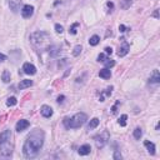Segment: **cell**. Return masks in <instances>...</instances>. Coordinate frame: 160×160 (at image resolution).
<instances>
[{
	"mask_svg": "<svg viewBox=\"0 0 160 160\" xmlns=\"http://www.w3.org/2000/svg\"><path fill=\"white\" fill-rule=\"evenodd\" d=\"M5 60H6V55H4V54H1V53H0V63L5 61Z\"/></svg>",
	"mask_w": 160,
	"mask_h": 160,
	"instance_id": "f546056e",
	"label": "cell"
},
{
	"mask_svg": "<svg viewBox=\"0 0 160 160\" xmlns=\"http://www.w3.org/2000/svg\"><path fill=\"white\" fill-rule=\"evenodd\" d=\"M29 125L30 123L28 121V120H25V119H21V120H19V121L16 123V125H15V130L16 131H24L25 129H28L29 128Z\"/></svg>",
	"mask_w": 160,
	"mask_h": 160,
	"instance_id": "52a82bcc",
	"label": "cell"
},
{
	"mask_svg": "<svg viewBox=\"0 0 160 160\" xmlns=\"http://www.w3.org/2000/svg\"><path fill=\"white\" fill-rule=\"evenodd\" d=\"M44 144V131L41 129H35L28 135L23 146V153L26 158H35Z\"/></svg>",
	"mask_w": 160,
	"mask_h": 160,
	"instance_id": "6da1fadb",
	"label": "cell"
},
{
	"mask_svg": "<svg viewBox=\"0 0 160 160\" xmlns=\"http://www.w3.org/2000/svg\"><path fill=\"white\" fill-rule=\"evenodd\" d=\"M99 125V119L98 118H93L91 120H90V123H89V125H88V130H93V129H95Z\"/></svg>",
	"mask_w": 160,
	"mask_h": 160,
	"instance_id": "e0dca14e",
	"label": "cell"
},
{
	"mask_svg": "<svg viewBox=\"0 0 160 160\" xmlns=\"http://www.w3.org/2000/svg\"><path fill=\"white\" fill-rule=\"evenodd\" d=\"M10 138H11V131L8 130H4L3 133H0V145H4L5 143H8Z\"/></svg>",
	"mask_w": 160,
	"mask_h": 160,
	"instance_id": "ba28073f",
	"label": "cell"
},
{
	"mask_svg": "<svg viewBox=\"0 0 160 160\" xmlns=\"http://www.w3.org/2000/svg\"><path fill=\"white\" fill-rule=\"evenodd\" d=\"M99 41H100V38L98 36V35H93V36L90 38V40H89V44L91 45V46H95V45L99 44Z\"/></svg>",
	"mask_w": 160,
	"mask_h": 160,
	"instance_id": "ac0fdd59",
	"label": "cell"
},
{
	"mask_svg": "<svg viewBox=\"0 0 160 160\" xmlns=\"http://www.w3.org/2000/svg\"><path fill=\"white\" fill-rule=\"evenodd\" d=\"M114 159H115V160H120V159H121V154H120L119 150H115V153H114Z\"/></svg>",
	"mask_w": 160,
	"mask_h": 160,
	"instance_id": "4316f807",
	"label": "cell"
},
{
	"mask_svg": "<svg viewBox=\"0 0 160 160\" xmlns=\"http://www.w3.org/2000/svg\"><path fill=\"white\" fill-rule=\"evenodd\" d=\"M126 119H128V116L126 115H121V116L119 118V124H120V126H125L126 125Z\"/></svg>",
	"mask_w": 160,
	"mask_h": 160,
	"instance_id": "603a6c76",
	"label": "cell"
},
{
	"mask_svg": "<svg viewBox=\"0 0 160 160\" xmlns=\"http://www.w3.org/2000/svg\"><path fill=\"white\" fill-rule=\"evenodd\" d=\"M131 5V0H121V8L123 9H128Z\"/></svg>",
	"mask_w": 160,
	"mask_h": 160,
	"instance_id": "d4e9b609",
	"label": "cell"
},
{
	"mask_svg": "<svg viewBox=\"0 0 160 160\" xmlns=\"http://www.w3.org/2000/svg\"><path fill=\"white\" fill-rule=\"evenodd\" d=\"M33 85V81L31 80H21V81L19 83V89H25V88H29Z\"/></svg>",
	"mask_w": 160,
	"mask_h": 160,
	"instance_id": "2e32d148",
	"label": "cell"
},
{
	"mask_svg": "<svg viewBox=\"0 0 160 160\" xmlns=\"http://www.w3.org/2000/svg\"><path fill=\"white\" fill-rule=\"evenodd\" d=\"M55 30H56V33H60V34L64 31L63 26H61V25H59V24H55Z\"/></svg>",
	"mask_w": 160,
	"mask_h": 160,
	"instance_id": "83f0119b",
	"label": "cell"
},
{
	"mask_svg": "<svg viewBox=\"0 0 160 160\" xmlns=\"http://www.w3.org/2000/svg\"><path fill=\"white\" fill-rule=\"evenodd\" d=\"M144 145H145V148L148 149V151L151 154V155H154L155 154V145L151 143V141H145L144 143Z\"/></svg>",
	"mask_w": 160,
	"mask_h": 160,
	"instance_id": "9a60e30c",
	"label": "cell"
},
{
	"mask_svg": "<svg viewBox=\"0 0 160 160\" xmlns=\"http://www.w3.org/2000/svg\"><path fill=\"white\" fill-rule=\"evenodd\" d=\"M78 26H79V23H74V24L71 25V28L69 29V33L73 34V35H75V34H76V30H75V29H76Z\"/></svg>",
	"mask_w": 160,
	"mask_h": 160,
	"instance_id": "484cf974",
	"label": "cell"
},
{
	"mask_svg": "<svg viewBox=\"0 0 160 160\" xmlns=\"http://www.w3.org/2000/svg\"><path fill=\"white\" fill-rule=\"evenodd\" d=\"M99 76L103 78V79H110V76H111V71H110L109 68H104L99 71Z\"/></svg>",
	"mask_w": 160,
	"mask_h": 160,
	"instance_id": "4fadbf2b",
	"label": "cell"
},
{
	"mask_svg": "<svg viewBox=\"0 0 160 160\" xmlns=\"http://www.w3.org/2000/svg\"><path fill=\"white\" fill-rule=\"evenodd\" d=\"M23 70H24V73L28 74V75H34L35 73H36V68L30 63H25L23 65Z\"/></svg>",
	"mask_w": 160,
	"mask_h": 160,
	"instance_id": "9c48e42d",
	"label": "cell"
},
{
	"mask_svg": "<svg viewBox=\"0 0 160 160\" xmlns=\"http://www.w3.org/2000/svg\"><path fill=\"white\" fill-rule=\"evenodd\" d=\"M141 136H143V131H141V129H140V128H136V129L134 130V138L139 140Z\"/></svg>",
	"mask_w": 160,
	"mask_h": 160,
	"instance_id": "7402d4cb",
	"label": "cell"
},
{
	"mask_svg": "<svg viewBox=\"0 0 160 160\" xmlns=\"http://www.w3.org/2000/svg\"><path fill=\"white\" fill-rule=\"evenodd\" d=\"M108 140H109V133L108 131H104L100 135H98V136H95V143H96V146L99 149L104 148L105 144L108 143Z\"/></svg>",
	"mask_w": 160,
	"mask_h": 160,
	"instance_id": "277c9868",
	"label": "cell"
},
{
	"mask_svg": "<svg viewBox=\"0 0 160 160\" xmlns=\"http://www.w3.org/2000/svg\"><path fill=\"white\" fill-rule=\"evenodd\" d=\"M118 105H119V101H116V104H115L114 106H113V109H111V113H113V114L116 113V108H118Z\"/></svg>",
	"mask_w": 160,
	"mask_h": 160,
	"instance_id": "4dcf8cb0",
	"label": "cell"
},
{
	"mask_svg": "<svg viewBox=\"0 0 160 160\" xmlns=\"http://www.w3.org/2000/svg\"><path fill=\"white\" fill-rule=\"evenodd\" d=\"M106 59V56H105V54H99V56H98V61H104V60Z\"/></svg>",
	"mask_w": 160,
	"mask_h": 160,
	"instance_id": "f1b7e54d",
	"label": "cell"
},
{
	"mask_svg": "<svg viewBox=\"0 0 160 160\" xmlns=\"http://www.w3.org/2000/svg\"><path fill=\"white\" fill-rule=\"evenodd\" d=\"M119 30H120V31H125V30H126V28H125L124 25H120V26H119Z\"/></svg>",
	"mask_w": 160,
	"mask_h": 160,
	"instance_id": "836d02e7",
	"label": "cell"
},
{
	"mask_svg": "<svg viewBox=\"0 0 160 160\" xmlns=\"http://www.w3.org/2000/svg\"><path fill=\"white\" fill-rule=\"evenodd\" d=\"M64 99H65L64 95H60V96L58 98V103H59V104H60V103H63V101H64Z\"/></svg>",
	"mask_w": 160,
	"mask_h": 160,
	"instance_id": "d6a6232c",
	"label": "cell"
},
{
	"mask_svg": "<svg viewBox=\"0 0 160 160\" xmlns=\"http://www.w3.org/2000/svg\"><path fill=\"white\" fill-rule=\"evenodd\" d=\"M81 49H83L81 45H76V46L74 48V51H73V55H74V56H78V55L81 53Z\"/></svg>",
	"mask_w": 160,
	"mask_h": 160,
	"instance_id": "cb8c5ba5",
	"label": "cell"
},
{
	"mask_svg": "<svg viewBox=\"0 0 160 160\" xmlns=\"http://www.w3.org/2000/svg\"><path fill=\"white\" fill-rule=\"evenodd\" d=\"M30 41L36 49L45 50L51 46V38L45 31H35L30 35Z\"/></svg>",
	"mask_w": 160,
	"mask_h": 160,
	"instance_id": "7a4b0ae2",
	"label": "cell"
},
{
	"mask_svg": "<svg viewBox=\"0 0 160 160\" xmlns=\"http://www.w3.org/2000/svg\"><path fill=\"white\" fill-rule=\"evenodd\" d=\"M90 151H91V148H90V145H88V144L81 145L78 150L79 155H88V154H90Z\"/></svg>",
	"mask_w": 160,
	"mask_h": 160,
	"instance_id": "7c38bea8",
	"label": "cell"
},
{
	"mask_svg": "<svg viewBox=\"0 0 160 160\" xmlns=\"http://www.w3.org/2000/svg\"><path fill=\"white\" fill-rule=\"evenodd\" d=\"M103 63H104V65H105V68H113L114 65H115V61H114L113 59H110V58H106Z\"/></svg>",
	"mask_w": 160,
	"mask_h": 160,
	"instance_id": "d6986e66",
	"label": "cell"
},
{
	"mask_svg": "<svg viewBox=\"0 0 160 160\" xmlns=\"http://www.w3.org/2000/svg\"><path fill=\"white\" fill-rule=\"evenodd\" d=\"M121 40H123V41H121V46H119V50H118V55H119L120 58L125 56V55L129 53V49H130L128 41H125V39H121Z\"/></svg>",
	"mask_w": 160,
	"mask_h": 160,
	"instance_id": "5b68a950",
	"label": "cell"
},
{
	"mask_svg": "<svg viewBox=\"0 0 160 160\" xmlns=\"http://www.w3.org/2000/svg\"><path fill=\"white\" fill-rule=\"evenodd\" d=\"M16 103H18V100H16V98H14V96L9 98L6 100V105H8V106H14V105H16Z\"/></svg>",
	"mask_w": 160,
	"mask_h": 160,
	"instance_id": "44dd1931",
	"label": "cell"
},
{
	"mask_svg": "<svg viewBox=\"0 0 160 160\" xmlns=\"http://www.w3.org/2000/svg\"><path fill=\"white\" fill-rule=\"evenodd\" d=\"M40 113L44 118H50L53 115V109L49 106V105H43L41 109H40Z\"/></svg>",
	"mask_w": 160,
	"mask_h": 160,
	"instance_id": "8fae6325",
	"label": "cell"
},
{
	"mask_svg": "<svg viewBox=\"0 0 160 160\" xmlns=\"http://www.w3.org/2000/svg\"><path fill=\"white\" fill-rule=\"evenodd\" d=\"M8 4H9L10 9H11L14 13H16L18 10L20 9V5H21V0H8Z\"/></svg>",
	"mask_w": 160,
	"mask_h": 160,
	"instance_id": "30bf717a",
	"label": "cell"
},
{
	"mask_svg": "<svg viewBox=\"0 0 160 160\" xmlns=\"http://www.w3.org/2000/svg\"><path fill=\"white\" fill-rule=\"evenodd\" d=\"M105 53H106V54H110V55H111V53H113V49L111 48H105Z\"/></svg>",
	"mask_w": 160,
	"mask_h": 160,
	"instance_id": "1f68e13d",
	"label": "cell"
},
{
	"mask_svg": "<svg viewBox=\"0 0 160 160\" xmlns=\"http://www.w3.org/2000/svg\"><path fill=\"white\" fill-rule=\"evenodd\" d=\"M150 83H153V84H158L160 81V75H159V71L158 70H154L153 71V75L150 76Z\"/></svg>",
	"mask_w": 160,
	"mask_h": 160,
	"instance_id": "5bb4252c",
	"label": "cell"
},
{
	"mask_svg": "<svg viewBox=\"0 0 160 160\" xmlns=\"http://www.w3.org/2000/svg\"><path fill=\"white\" fill-rule=\"evenodd\" d=\"M1 79H3L4 83H10V73L8 71V70H4V71H3Z\"/></svg>",
	"mask_w": 160,
	"mask_h": 160,
	"instance_id": "ffe728a7",
	"label": "cell"
},
{
	"mask_svg": "<svg viewBox=\"0 0 160 160\" xmlns=\"http://www.w3.org/2000/svg\"><path fill=\"white\" fill-rule=\"evenodd\" d=\"M33 14H34V6H31V5H24L23 9H21V15H23V18L29 19Z\"/></svg>",
	"mask_w": 160,
	"mask_h": 160,
	"instance_id": "8992f818",
	"label": "cell"
},
{
	"mask_svg": "<svg viewBox=\"0 0 160 160\" xmlns=\"http://www.w3.org/2000/svg\"><path fill=\"white\" fill-rule=\"evenodd\" d=\"M154 16H155V18H158V16H159V14H158V10H156V11L154 13Z\"/></svg>",
	"mask_w": 160,
	"mask_h": 160,
	"instance_id": "d590c367",
	"label": "cell"
},
{
	"mask_svg": "<svg viewBox=\"0 0 160 160\" xmlns=\"http://www.w3.org/2000/svg\"><path fill=\"white\" fill-rule=\"evenodd\" d=\"M88 120V115L85 113H78L73 115L71 118H65L64 119V125L66 129H78L80 126L86 123Z\"/></svg>",
	"mask_w": 160,
	"mask_h": 160,
	"instance_id": "3957f363",
	"label": "cell"
},
{
	"mask_svg": "<svg viewBox=\"0 0 160 160\" xmlns=\"http://www.w3.org/2000/svg\"><path fill=\"white\" fill-rule=\"evenodd\" d=\"M106 5H108V6H109V8H113V6H114V5H113V3H108Z\"/></svg>",
	"mask_w": 160,
	"mask_h": 160,
	"instance_id": "e575fe53",
	"label": "cell"
}]
</instances>
